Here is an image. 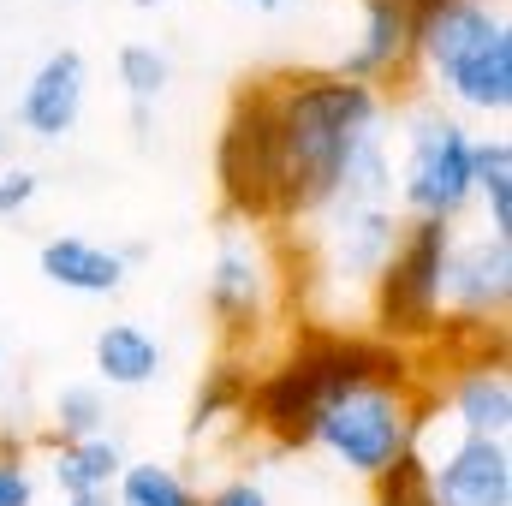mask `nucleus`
I'll return each mask as SVG.
<instances>
[{
  "label": "nucleus",
  "instance_id": "10",
  "mask_svg": "<svg viewBox=\"0 0 512 506\" xmlns=\"http://www.w3.org/2000/svg\"><path fill=\"white\" fill-rule=\"evenodd\" d=\"M507 304H512V239H501V233L453 239L447 286H441V322L507 328Z\"/></svg>",
  "mask_w": 512,
  "mask_h": 506
},
{
  "label": "nucleus",
  "instance_id": "5",
  "mask_svg": "<svg viewBox=\"0 0 512 506\" xmlns=\"http://www.w3.org/2000/svg\"><path fill=\"white\" fill-rule=\"evenodd\" d=\"M215 191L233 227H280V143H274V84L245 78L215 131Z\"/></svg>",
  "mask_w": 512,
  "mask_h": 506
},
{
  "label": "nucleus",
  "instance_id": "6",
  "mask_svg": "<svg viewBox=\"0 0 512 506\" xmlns=\"http://www.w3.org/2000/svg\"><path fill=\"white\" fill-rule=\"evenodd\" d=\"M429 405L435 399L423 393V381H364L340 405H328V417L316 423L310 447H322L340 471L376 483L387 465H399L405 453H417Z\"/></svg>",
  "mask_w": 512,
  "mask_h": 506
},
{
  "label": "nucleus",
  "instance_id": "23",
  "mask_svg": "<svg viewBox=\"0 0 512 506\" xmlns=\"http://www.w3.org/2000/svg\"><path fill=\"white\" fill-rule=\"evenodd\" d=\"M370 506H441L429 489V465L423 453H405L399 465H387L382 477L370 483Z\"/></svg>",
  "mask_w": 512,
  "mask_h": 506
},
{
  "label": "nucleus",
  "instance_id": "15",
  "mask_svg": "<svg viewBox=\"0 0 512 506\" xmlns=\"http://www.w3.org/2000/svg\"><path fill=\"white\" fill-rule=\"evenodd\" d=\"M36 268H42V280H54L60 292H78V298H114L126 286V251L78 239V233L48 239L36 251Z\"/></svg>",
  "mask_w": 512,
  "mask_h": 506
},
{
  "label": "nucleus",
  "instance_id": "9",
  "mask_svg": "<svg viewBox=\"0 0 512 506\" xmlns=\"http://www.w3.org/2000/svg\"><path fill=\"white\" fill-rule=\"evenodd\" d=\"M280 280H286V262L268 245V233L227 227V239L215 245V262H209V316L221 322L227 358L251 352L268 334V322L280 316Z\"/></svg>",
  "mask_w": 512,
  "mask_h": 506
},
{
  "label": "nucleus",
  "instance_id": "14",
  "mask_svg": "<svg viewBox=\"0 0 512 506\" xmlns=\"http://www.w3.org/2000/svg\"><path fill=\"white\" fill-rule=\"evenodd\" d=\"M364 6V24H358V42L340 54V78L352 84H376L382 90L387 78L411 72V12L393 6V0H358Z\"/></svg>",
  "mask_w": 512,
  "mask_h": 506
},
{
  "label": "nucleus",
  "instance_id": "25",
  "mask_svg": "<svg viewBox=\"0 0 512 506\" xmlns=\"http://www.w3.org/2000/svg\"><path fill=\"white\" fill-rule=\"evenodd\" d=\"M36 191H42V179L30 167H0V221L6 215H24L36 203Z\"/></svg>",
  "mask_w": 512,
  "mask_h": 506
},
{
  "label": "nucleus",
  "instance_id": "21",
  "mask_svg": "<svg viewBox=\"0 0 512 506\" xmlns=\"http://www.w3.org/2000/svg\"><path fill=\"white\" fill-rule=\"evenodd\" d=\"M108 435V399L96 381H72L54 393V441H90Z\"/></svg>",
  "mask_w": 512,
  "mask_h": 506
},
{
  "label": "nucleus",
  "instance_id": "12",
  "mask_svg": "<svg viewBox=\"0 0 512 506\" xmlns=\"http://www.w3.org/2000/svg\"><path fill=\"white\" fill-rule=\"evenodd\" d=\"M84 96H90L84 54L78 48H54L30 72V84L18 96V126L30 131V137H42V143H54V137H66V131L84 120Z\"/></svg>",
  "mask_w": 512,
  "mask_h": 506
},
{
  "label": "nucleus",
  "instance_id": "20",
  "mask_svg": "<svg viewBox=\"0 0 512 506\" xmlns=\"http://www.w3.org/2000/svg\"><path fill=\"white\" fill-rule=\"evenodd\" d=\"M245 387H251V364L245 358H221L209 381L197 387V405H191V435H209L221 417H239L245 411Z\"/></svg>",
  "mask_w": 512,
  "mask_h": 506
},
{
  "label": "nucleus",
  "instance_id": "26",
  "mask_svg": "<svg viewBox=\"0 0 512 506\" xmlns=\"http://www.w3.org/2000/svg\"><path fill=\"white\" fill-rule=\"evenodd\" d=\"M197 506H268V495H262V483H251V477H233V483L197 495Z\"/></svg>",
  "mask_w": 512,
  "mask_h": 506
},
{
  "label": "nucleus",
  "instance_id": "24",
  "mask_svg": "<svg viewBox=\"0 0 512 506\" xmlns=\"http://www.w3.org/2000/svg\"><path fill=\"white\" fill-rule=\"evenodd\" d=\"M36 501V477L24 465L18 447H0V506H30Z\"/></svg>",
  "mask_w": 512,
  "mask_h": 506
},
{
  "label": "nucleus",
  "instance_id": "29",
  "mask_svg": "<svg viewBox=\"0 0 512 506\" xmlns=\"http://www.w3.org/2000/svg\"><path fill=\"white\" fill-rule=\"evenodd\" d=\"M251 6H262V12H274V6H280V0H251Z\"/></svg>",
  "mask_w": 512,
  "mask_h": 506
},
{
  "label": "nucleus",
  "instance_id": "11",
  "mask_svg": "<svg viewBox=\"0 0 512 506\" xmlns=\"http://www.w3.org/2000/svg\"><path fill=\"white\" fill-rule=\"evenodd\" d=\"M423 465H429V489L441 506H512V447L495 435L453 429V441L441 453H423Z\"/></svg>",
  "mask_w": 512,
  "mask_h": 506
},
{
  "label": "nucleus",
  "instance_id": "1",
  "mask_svg": "<svg viewBox=\"0 0 512 506\" xmlns=\"http://www.w3.org/2000/svg\"><path fill=\"white\" fill-rule=\"evenodd\" d=\"M364 381H423V370L411 352L387 346L364 328L298 322L292 340L280 346V358H268L251 376L239 423L280 453H304L316 441V423L328 417V405H340Z\"/></svg>",
  "mask_w": 512,
  "mask_h": 506
},
{
  "label": "nucleus",
  "instance_id": "18",
  "mask_svg": "<svg viewBox=\"0 0 512 506\" xmlns=\"http://www.w3.org/2000/svg\"><path fill=\"white\" fill-rule=\"evenodd\" d=\"M471 203H483V215H489L483 233L512 239V137H501V131L471 143Z\"/></svg>",
  "mask_w": 512,
  "mask_h": 506
},
{
  "label": "nucleus",
  "instance_id": "3",
  "mask_svg": "<svg viewBox=\"0 0 512 506\" xmlns=\"http://www.w3.org/2000/svg\"><path fill=\"white\" fill-rule=\"evenodd\" d=\"M411 66L459 114L507 120L512 24L501 0H435L423 12H411Z\"/></svg>",
  "mask_w": 512,
  "mask_h": 506
},
{
  "label": "nucleus",
  "instance_id": "19",
  "mask_svg": "<svg viewBox=\"0 0 512 506\" xmlns=\"http://www.w3.org/2000/svg\"><path fill=\"white\" fill-rule=\"evenodd\" d=\"M114 506H197V489L155 459H126V471L114 477Z\"/></svg>",
  "mask_w": 512,
  "mask_h": 506
},
{
  "label": "nucleus",
  "instance_id": "22",
  "mask_svg": "<svg viewBox=\"0 0 512 506\" xmlns=\"http://www.w3.org/2000/svg\"><path fill=\"white\" fill-rule=\"evenodd\" d=\"M167 78H173V66H167V54L155 42H126L120 48V84H126V102L137 114L155 108V96L167 90Z\"/></svg>",
  "mask_w": 512,
  "mask_h": 506
},
{
  "label": "nucleus",
  "instance_id": "27",
  "mask_svg": "<svg viewBox=\"0 0 512 506\" xmlns=\"http://www.w3.org/2000/svg\"><path fill=\"white\" fill-rule=\"evenodd\" d=\"M66 506H114V489H90V495H66Z\"/></svg>",
  "mask_w": 512,
  "mask_h": 506
},
{
  "label": "nucleus",
  "instance_id": "13",
  "mask_svg": "<svg viewBox=\"0 0 512 506\" xmlns=\"http://www.w3.org/2000/svg\"><path fill=\"white\" fill-rule=\"evenodd\" d=\"M441 399H447V417H453L459 435H495V441H507V429H512L507 358H477V364L447 370Z\"/></svg>",
  "mask_w": 512,
  "mask_h": 506
},
{
  "label": "nucleus",
  "instance_id": "28",
  "mask_svg": "<svg viewBox=\"0 0 512 506\" xmlns=\"http://www.w3.org/2000/svg\"><path fill=\"white\" fill-rule=\"evenodd\" d=\"M393 6H405V12H423V6H435V0H393Z\"/></svg>",
  "mask_w": 512,
  "mask_h": 506
},
{
  "label": "nucleus",
  "instance_id": "8",
  "mask_svg": "<svg viewBox=\"0 0 512 506\" xmlns=\"http://www.w3.org/2000/svg\"><path fill=\"white\" fill-rule=\"evenodd\" d=\"M399 227H405V215L393 203H328L304 239V262H310L304 286L328 292L334 304H364Z\"/></svg>",
  "mask_w": 512,
  "mask_h": 506
},
{
  "label": "nucleus",
  "instance_id": "30",
  "mask_svg": "<svg viewBox=\"0 0 512 506\" xmlns=\"http://www.w3.org/2000/svg\"><path fill=\"white\" fill-rule=\"evenodd\" d=\"M131 6H167V0H131Z\"/></svg>",
  "mask_w": 512,
  "mask_h": 506
},
{
  "label": "nucleus",
  "instance_id": "16",
  "mask_svg": "<svg viewBox=\"0 0 512 506\" xmlns=\"http://www.w3.org/2000/svg\"><path fill=\"white\" fill-rule=\"evenodd\" d=\"M90 352H96V376L108 387H149L161 376V340L143 322H108Z\"/></svg>",
  "mask_w": 512,
  "mask_h": 506
},
{
  "label": "nucleus",
  "instance_id": "2",
  "mask_svg": "<svg viewBox=\"0 0 512 506\" xmlns=\"http://www.w3.org/2000/svg\"><path fill=\"white\" fill-rule=\"evenodd\" d=\"M268 84L280 143V227H298L334 203L346 155L387 120V90L352 84L340 72H274Z\"/></svg>",
  "mask_w": 512,
  "mask_h": 506
},
{
  "label": "nucleus",
  "instance_id": "4",
  "mask_svg": "<svg viewBox=\"0 0 512 506\" xmlns=\"http://www.w3.org/2000/svg\"><path fill=\"white\" fill-rule=\"evenodd\" d=\"M459 227L447 221H405L387 262L364 292V334H376L399 352H429L441 334V286H447V251Z\"/></svg>",
  "mask_w": 512,
  "mask_h": 506
},
{
  "label": "nucleus",
  "instance_id": "17",
  "mask_svg": "<svg viewBox=\"0 0 512 506\" xmlns=\"http://www.w3.org/2000/svg\"><path fill=\"white\" fill-rule=\"evenodd\" d=\"M126 471V453L114 435H90V441H54L48 453V477L60 495H90V489H114V477Z\"/></svg>",
  "mask_w": 512,
  "mask_h": 506
},
{
  "label": "nucleus",
  "instance_id": "7",
  "mask_svg": "<svg viewBox=\"0 0 512 506\" xmlns=\"http://www.w3.org/2000/svg\"><path fill=\"white\" fill-rule=\"evenodd\" d=\"M471 131L459 114L441 108H411L405 120V155L393 173V209L405 221H447L471 209Z\"/></svg>",
  "mask_w": 512,
  "mask_h": 506
}]
</instances>
